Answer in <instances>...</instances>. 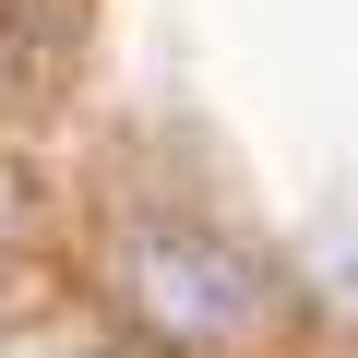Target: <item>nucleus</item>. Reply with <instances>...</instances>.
<instances>
[{
	"instance_id": "f257e3e1",
	"label": "nucleus",
	"mask_w": 358,
	"mask_h": 358,
	"mask_svg": "<svg viewBox=\"0 0 358 358\" xmlns=\"http://www.w3.org/2000/svg\"><path fill=\"white\" fill-rule=\"evenodd\" d=\"M108 310L155 346V358H275L287 346V287L251 239L203 227V215H143L108 239Z\"/></svg>"
},
{
	"instance_id": "f03ea898",
	"label": "nucleus",
	"mask_w": 358,
	"mask_h": 358,
	"mask_svg": "<svg viewBox=\"0 0 358 358\" xmlns=\"http://www.w3.org/2000/svg\"><path fill=\"white\" fill-rule=\"evenodd\" d=\"M96 48V0H0V108H60Z\"/></svg>"
}]
</instances>
